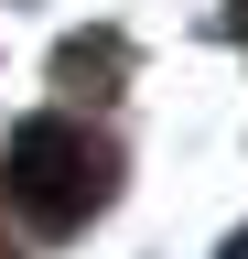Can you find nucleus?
Returning a JSON list of instances; mask_svg holds the SVG:
<instances>
[{"mask_svg": "<svg viewBox=\"0 0 248 259\" xmlns=\"http://www.w3.org/2000/svg\"><path fill=\"white\" fill-rule=\"evenodd\" d=\"M0 184H11V205L33 216L43 238H76V227L108 205L119 151L97 141V130H76V119H22V130H11V162H0Z\"/></svg>", "mask_w": 248, "mask_h": 259, "instance_id": "f257e3e1", "label": "nucleus"}, {"mask_svg": "<svg viewBox=\"0 0 248 259\" xmlns=\"http://www.w3.org/2000/svg\"><path fill=\"white\" fill-rule=\"evenodd\" d=\"M119 76H130V44H119V32H76V44L54 54V87L65 97H119Z\"/></svg>", "mask_w": 248, "mask_h": 259, "instance_id": "f03ea898", "label": "nucleus"}, {"mask_svg": "<svg viewBox=\"0 0 248 259\" xmlns=\"http://www.w3.org/2000/svg\"><path fill=\"white\" fill-rule=\"evenodd\" d=\"M227 259H248V227H237V238H227Z\"/></svg>", "mask_w": 248, "mask_h": 259, "instance_id": "7ed1b4c3", "label": "nucleus"}, {"mask_svg": "<svg viewBox=\"0 0 248 259\" xmlns=\"http://www.w3.org/2000/svg\"><path fill=\"white\" fill-rule=\"evenodd\" d=\"M237 22H248V0H237Z\"/></svg>", "mask_w": 248, "mask_h": 259, "instance_id": "20e7f679", "label": "nucleus"}]
</instances>
